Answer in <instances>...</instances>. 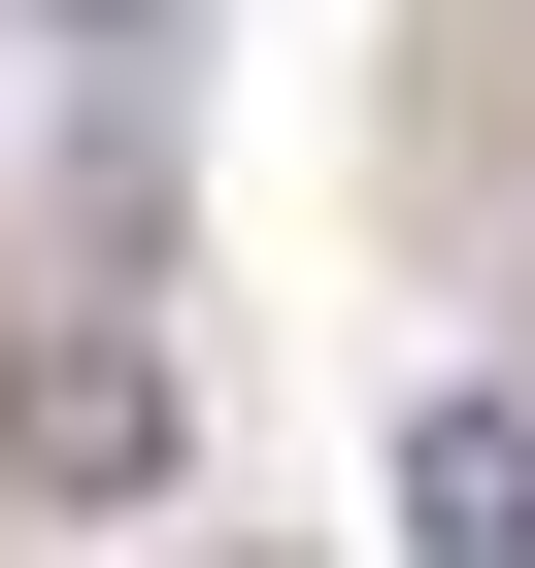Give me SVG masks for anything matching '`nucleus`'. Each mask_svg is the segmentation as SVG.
<instances>
[{
	"instance_id": "39448f33",
	"label": "nucleus",
	"mask_w": 535,
	"mask_h": 568,
	"mask_svg": "<svg viewBox=\"0 0 535 568\" xmlns=\"http://www.w3.org/2000/svg\"><path fill=\"white\" fill-rule=\"evenodd\" d=\"M502 402H535V368H502Z\"/></svg>"
},
{
	"instance_id": "7ed1b4c3",
	"label": "nucleus",
	"mask_w": 535,
	"mask_h": 568,
	"mask_svg": "<svg viewBox=\"0 0 535 568\" xmlns=\"http://www.w3.org/2000/svg\"><path fill=\"white\" fill-rule=\"evenodd\" d=\"M34 34H168V0H34Z\"/></svg>"
},
{
	"instance_id": "f257e3e1",
	"label": "nucleus",
	"mask_w": 535,
	"mask_h": 568,
	"mask_svg": "<svg viewBox=\"0 0 535 568\" xmlns=\"http://www.w3.org/2000/svg\"><path fill=\"white\" fill-rule=\"evenodd\" d=\"M168 435H201V402H168V335H134V302H34V335H0V501H34V535H134V501H168Z\"/></svg>"
},
{
	"instance_id": "f03ea898",
	"label": "nucleus",
	"mask_w": 535,
	"mask_h": 568,
	"mask_svg": "<svg viewBox=\"0 0 535 568\" xmlns=\"http://www.w3.org/2000/svg\"><path fill=\"white\" fill-rule=\"evenodd\" d=\"M402 568H535V402H402Z\"/></svg>"
},
{
	"instance_id": "20e7f679",
	"label": "nucleus",
	"mask_w": 535,
	"mask_h": 568,
	"mask_svg": "<svg viewBox=\"0 0 535 568\" xmlns=\"http://www.w3.org/2000/svg\"><path fill=\"white\" fill-rule=\"evenodd\" d=\"M168 568H234V535H168Z\"/></svg>"
}]
</instances>
